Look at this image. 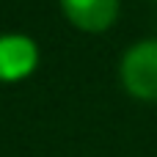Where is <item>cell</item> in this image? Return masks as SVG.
<instances>
[{
	"mask_svg": "<svg viewBox=\"0 0 157 157\" xmlns=\"http://www.w3.org/2000/svg\"><path fill=\"white\" fill-rule=\"evenodd\" d=\"M121 86L144 102H157V39L132 44L121 58Z\"/></svg>",
	"mask_w": 157,
	"mask_h": 157,
	"instance_id": "cell-1",
	"label": "cell"
},
{
	"mask_svg": "<svg viewBox=\"0 0 157 157\" xmlns=\"http://www.w3.org/2000/svg\"><path fill=\"white\" fill-rule=\"evenodd\" d=\"M39 63V47L30 36L6 33L0 36V83H17L28 77Z\"/></svg>",
	"mask_w": 157,
	"mask_h": 157,
	"instance_id": "cell-2",
	"label": "cell"
},
{
	"mask_svg": "<svg viewBox=\"0 0 157 157\" xmlns=\"http://www.w3.org/2000/svg\"><path fill=\"white\" fill-rule=\"evenodd\" d=\"M63 17L88 33L108 30L119 17V0H58Z\"/></svg>",
	"mask_w": 157,
	"mask_h": 157,
	"instance_id": "cell-3",
	"label": "cell"
}]
</instances>
